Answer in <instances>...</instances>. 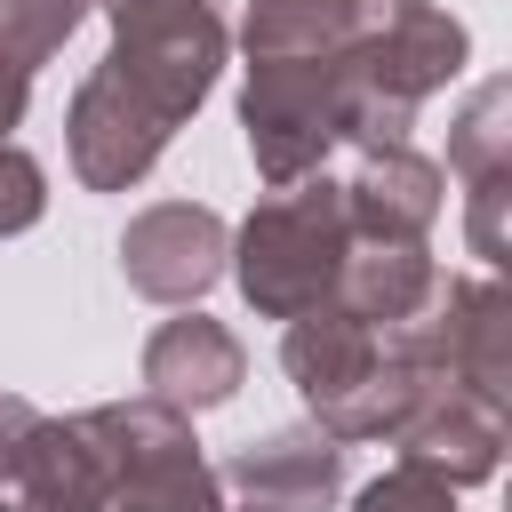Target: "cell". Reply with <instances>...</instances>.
<instances>
[{
    "label": "cell",
    "mask_w": 512,
    "mask_h": 512,
    "mask_svg": "<svg viewBox=\"0 0 512 512\" xmlns=\"http://www.w3.org/2000/svg\"><path fill=\"white\" fill-rule=\"evenodd\" d=\"M96 8L112 24V48L72 88L64 144L88 192H128L152 176L168 136L208 104L232 32L208 0H96Z\"/></svg>",
    "instance_id": "obj_1"
},
{
    "label": "cell",
    "mask_w": 512,
    "mask_h": 512,
    "mask_svg": "<svg viewBox=\"0 0 512 512\" xmlns=\"http://www.w3.org/2000/svg\"><path fill=\"white\" fill-rule=\"evenodd\" d=\"M344 256H352L344 184L312 168V176L272 184V192L256 200V216L232 232L224 272L240 280V296H248L256 320H296V312H312V304L336 296Z\"/></svg>",
    "instance_id": "obj_2"
},
{
    "label": "cell",
    "mask_w": 512,
    "mask_h": 512,
    "mask_svg": "<svg viewBox=\"0 0 512 512\" xmlns=\"http://www.w3.org/2000/svg\"><path fill=\"white\" fill-rule=\"evenodd\" d=\"M384 336L416 376L512 400V304L488 272H432L424 304L408 320H392Z\"/></svg>",
    "instance_id": "obj_3"
},
{
    "label": "cell",
    "mask_w": 512,
    "mask_h": 512,
    "mask_svg": "<svg viewBox=\"0 0 512 512\" xmlns=\"http://www.w3.org/2000/svg\"><path fill=\"white\" fill-rule=\"evenodd\" d=\"M224 256H232V224L200 200H152L120 232V280L144 304H200L224 280Z\"/></svg>",
    "instance_id": "obj_4"
},
{
    "label": "cell",
    "mask_w": 512,
    "mask_h": 512,
    "mask_svg": "<svg viewBox=\"0 0 512 512\" xmlns=\"http://www.w3.org/2000/svg\"><path fill=\"white\" fill-rule=\"evenodd\" d=\"M448 168L464 184V240L480 256V272L504 264L512 232H504V208H512V88L504 80H480L448 128Z\"/></svg>",
    "instance_id": "obj_5"
},
{
    "label": "cell",
    "mask_w": 512,
    "mask_h": 512,
    "mask_svg": "<svg viewBox=\"0 0 512 512\" xmlns=\"http://www.w3.org/2000/svg\"><path fill=\"white\" fill-rule=\"evenodd\" d=\"M16 504L32 512H112L120 496V464H112V440L96 424V408L80 416H40L16 448Z\"/></svg>",
    "instance_id": "obj_6"
},
{
    "label": "cell",
    "mask_w": 512,
    "mask_h": 512,
    "mask_svg": "<svg viewBox=\"0 0 512 512\" xmlns=\"http://www.w3.org/2000/svg\"><path fill=\"white\" fill-rule=\"evenodd\" d=\"M504 408L512 400H488L472 384H424V400L408 408L392 448H400V464H424L448 488H472L504 464Z\"/></svg>",
    "instance_id": "obj_7"
},
{
    "label": "cell",
    "mask_w": 512,
    "mask_h": 512,
    "mask_svg": "<svg viewBox=\"0 0 512 512\" xmlns=\"http://www.w3.org/2000/svg\"><path fill=\"white\" fill-rule=\"evenodd\" d=\"M240 384H248V344L224 320H208L200 304H176V320H160L144 336V392L152 400L200 416V408H224Z\"/></svg>",
    "instance_id": "obj_8"
},
{
    "label": "cell",
    "mask_w": 512,
    "mask_h": 512,
    "mask_svg": "<svg viewBox=\"0 0 512 512\" xmlns=\"http://www.w3.org/2000/svg\"><path fill=\"white\" fill-rule=\"evenodd\" d=\"M240 504H272V512H328L344 488V440H328L320 424H288L248 440L224 472H216Z\"/></svg>",
    "instance_id": "obj_9"
},
{
    "label": "cell",
    "mask_w": 512,
    "mask_h": 512,
    "mask_svg": "<svg viewBox=\"0 0 512 512\" xmlns=\"http://www.w3.org/2000/svg\"><path fill=\"white\" fill-rule=\"evenodd\" d=\"M352 240H424L440 216V168L400 136V144H360V168L336 176Z\"/></svg>",
    "instance_id": "obj_10"
},
{
    "label": "cell",
    "mask_w": 512,
    "mask_h": 512,
    "mask_svg": "<svg viewBox=\"0 0 512 512\" xmlns=\"http://www.w3.org/2000/svg\"><path fill=\"white\" fill-rule=\"evenodd\" d=\"M432 272H440V264L424 256V240H352L328 304L352 312V320H368V328H392V320H408V312L424 304Z\"/></svg>",
    "instance_id": "obj_11"
},
{
    "label": "cell",
    "mask_w": 512,
    "mask_h": 512,
    "mask_svg": "<svg viewBox=\"0 0 512 512\" xmlns=\"http://www.w3.org/2000/svg\"><path fill=\"white\" fill-rule=\"evenodd\" d=\"M112 512H232V504H224V480H216L200 456H168V464L120 480Z\"/></svg>",
    "instance_id": "obj_12"
},
{
    "label": "cell",
    "mask_w": 512,
    "mask_h": 512,
    "mask_svg": "<svg viewBox=\"0 0 512 512\" xmlns=\"http://www.w3.org/2000/svg\"><path fill=\"white\" fill-rule=\"evenodd\" d=\"M88 8H96V0H0V56L24 64V72H40V64L88 24Z\"/></svg>",
    "instance_id": "obj_13"
},
{
    "label": "cell",
    "mask_w": 512,
    "mask_h": 512,
    "mask_svg": "<svg viewBox=\"0 0 512 512\" xmlns=\"http://www.w3.org/2000/svg\"><path fill=\"white\" fill-rule=\"evenodd\" d=\"M352 512H456V488L440 480V472H424V464H384L360 496H352Z\"/></svg>",
    "instance_id": "obj_14"
},
{
    "label": "cell",
    "mask_w": 512,
    "mask_h": 512,
    "mask_svg": "<svg viewBox=\"0 0 512 512\" xmlns=\"http://www.w3.org/2000/svg\"><path fill=\"white\" fill-rule=\"evenodd\" d=\"M48 208V168L24 152V144H0V240L32 232Z\"/></svg>",
    "instance_id": "obj_15"
},
{
    "label": "cell",
    "mask_w": 512,
    "mask_h": 512,
    "mask_svg": "<svg viewBox=\"0 0 512 512\" xmlns=\"http://www.w3.org/2000/svg\"><path fill=\"white\" fill-rule=\"evenodd\" d=\"M40 424V408L32 400H16V392H0V480L16 472V448H24V432Z\"/></svg>",
    "instance_id": "obj_16"
},
{
    "label": "cell",
    "mask_w": 512,
    "mask_h": 512,
    "mask_svg": "<svg viewBox=\"0 0 512 512\" xmlns=\"http://www.w3.org/2000/svg\"><path fill=\"white\" fill-rule=\"evenodd\" d=\"M24 96H32V72H24V64H8V56H0V144H8V128H16V120H24Z\"/></svg>",
    "instance_id": "obj_17"
},
{
    "label": "cell",
    "mask_w": 512,
    "mask_h": 512,
    "mask_svg": "<svg viewBox=\"0 0 512 512\" xmlns=\"http://www.w3.org/2000/svg\"><path fill=\"white\" fill-rule=\"evenodd\" d=\"M232 512H272V504H232Z\"/></svg>",
    "instance_id": "obj_18"
},
{
    "label": "cell",
    "mask_w": 512,
    "mask_h": 512,
    "mask_svg": "<svg viewBox=\"0 0 512 512\" xmlns=\"http://www.w3.org/2000/svg\"><path fill=\"white\" fill-rule=\"evenodd\" d=\"M0 512H32V504H8V496H0Z\"/></svg>",
    "instance_id": "obj_19"
}]
</instances>
